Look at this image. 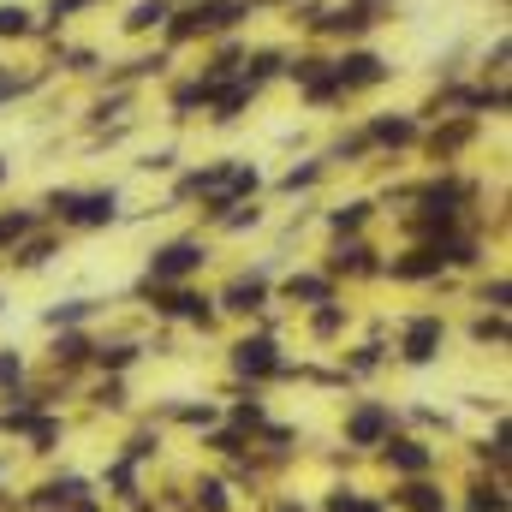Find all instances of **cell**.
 I'll use <instances>...</instances> for the list:
<instances>
[{"label": "cell", "instance_id": "39", "mask_svg": "<svg viewBox=\"0 0 512 512\" xmlns=\"http://www.w3.org/2000/svg\"><path fill=\"white\" fill-rule=\"evenodd\" d=\"M0 179H6V167H0Z\"/></svg>", "mask_w": 512, "mask_h": 512}, {"label": "cell", "instance_id": "34", "mask_svg": "<svg viewBox=\"0 0 512 512\" xmlns=\"http://www.w3.org/2000/svg\"><path fill=\"white\" fill-rule=\"evenodd\" d=\"M471 334H477V340H501V334H507V328H501V316H483V322H477V328H471Z\"/></svg>", "mask_w": 512, "mask_h": 512}, {"label": "cell", "instance_id": "9", "mask_svg": "<svg viewBox=\"0 0 512 512\" xmlns=\"http://www.w3.org/2000/svg\"><path fill=\"white\" fill-rule=\"evenodd\" d=\"M435 346H441V316H417V322L405 328V358H411V364H429Z\"/></svg>", "mask_w": 512, "mask_h": 512}, {"label": "cell", "instance_id": "12", "mask_svg": "<svg viewBox=\"0 0 512 512\" xmlns=\"http://www.w3.org/2000/svg\"><path fill=\"white\" fill-rule=\"evenodd\" d=\"M417 137V120H405V114H393V120H370V131H364V143H411Z\"/></svg>", "mask_w": 512, "mask_h": 512}, {"label": "cell", "instance_id": "18", "mask_svg": "<svg viewBox=\"0 0 512 512\" xmlns=\"http://www.w3.org/2000/svg\"><path fill=\"white\" fill-rule=\"evenodd\" d=\"M399 501H405V507H417V512H441V495H435L429 483H405V489H399Z\"/></svg>", "mask_w": 512, "mask_h": 512}, {"label": "cell", "instance_id": "35", "mask_svg": "<svg viewBox=\"0 0 512 512\" xmlns=\"http://www.w3.org/2000/svg\"><path fill=\"white\" fill-rule=\"evenodd\" d=\"M340 328V310H316V334H334Z\"/></svg>", "mask_w": 512, "mask_h": 512}, {"label": "cell", "instance_id": "19", "mask_svg": "<svg viewBox=\"0 0 512 512\" xmlns=\"http://www.w3.org/2000/svg\"><path fill=\"white\" fill-rule=\"evenodd\" d=\"M245 66H251V72H245V78H251V84H262V78H274V72H280V66H286V54H274V48H262V54H251V60H245Z\"/></svg>", "mask_w": 512, "mask_h": 512}, {"label": "cell", "instance_id": "4", "mask_svg": "<svg viewBox=\"0 0 512 512\" xmlns=\"http://www.w3.org/2000/svg\"><path fill=\"white\" fill-rule=\"evenodd\" d=\"M203 262H209V251H203L197 239H173V245H161V251L149 256V280H155V286H167V280L197 274Z\"/></svg>", "mask_w": 512, "mask_h": 512}, {"label": "cell", "instance_id": "31", "mask_svg": "<svg viewBox=\"0 0 512 512\" xmlns=\"http://www.w3.org/2000/svg\"><path fill=\"white\" fill-rule=\"evenodd\" d=\"M78 316H90V304L78 298V304H66V310H48V328H60V322H78Z\"/></svg>", "mask_w": 512, "mask_h": 512}, {"label": "cell", "instance_id": "33", "mask_svg": "<svg viewBox=\"0 0 512 512\" xmlns=\"http://www.w3.org/2000/svg\"><path fill=\"white\" fill-rule=\"evenodd\" d=\"M316 173H322V167H292V173H286V191H298V185H316Z\"/></svg>", "mask_w": 512, "mask_h": 512}, {"label": "cell", "instance_id": "16", "mask_svg": "<svg viewBox=\"0 0 512 512\" xmlns=\"http://www.w3.org/2000/svg\"><path fill=\"white\" fill-rule=\"evenodd\" d=\"M262 292H268V286H262V274H251V280H233L221 304H227V310H256V304H262Z\"/></svg>", "mask_w": 512, "mask_h": 512}, {"label": "cell", "instance_id": "1", "mask_svg": "<svg viewBox=\"0 0 512 512\" xmlns=\"http://www.w3.org/2000/svg\"><path fill=\"white\" fill-rule=\"evenodd\" d=\"M179 191H203V197H209V215H227L239 197H251L256 191V167H239V161H227V167H203V173H191Z\"/></svg>", "mask_w": 512, "mask_h": 512}, {"label": "cell", "instance_id": "23", "mask_svg": "<svg viewBox=\"0 0 512 512\" xmlns=\"http://www.w3.org/2000/svg\"><path fill=\"white\" fill-rule=\"evenodd\" d=\"M286 72H292V78H298V84H316V78H322V72H328V60H322V54H304V60H292V66H286Z\"/></svg>", "mask_w": 512, "mask_h": 512}, {"label": "cell", "instance_id": "17", "mask_svg": "<svg viewBox=\"0 0 512 512\" xmlns=\"http://www.w3.org/2000/svg\"><path fill=\"white\" fill-rule=\"evenodd\" d=\"M167 12H173L167 0H137L131 18H126V30H155V24H167Z\"/></svg>", "mask_w": 512, "mask_h": 512}, {"label": "cell", "instance_id": "24", "mask_svg": "<svg viewBox=\"0 0 512 512\" xmlns=\"http://www.w3.org/2000/svg\"><path fill=\"white\" fill-rule=\"evenodd\" d=\"M364 215H370V203H346V209H334L328 221H334V233H352V227H364Z\"/></svg>", "mask_w": 512, "mask_h": 512}, {"label": "cell", "instance_id": "30", "mask_svg": "<svg viewBox=\"0 0 512 512\" xmlns=\"http://www.w3.org/2000/svg\"><path fill=\"white\" fill-rule=\"evenodd\" d=\"M197 501H203V512H221V507H227V489H221V483H203V489H197Z\"/></svg>", "mask_w": 512, "mask_h": 512}, {"label": "cell", "instance_id": "5", "mask_svg": "<svg viewBox=\"0 0 512 512\" xmlns=\"http://www.w3.org/2000/svg\"><path fill=\"white\" fill-rule=\"evenodd\" d=\"M382 78H387V60L382 54H370V48L334 60V84H340V90H364V84H382Z\"/></svg>", "mask_w": 512, "mask_h": 512}, {"label": "cell", "instance_id": "6", "mask_svg": "<svg viewBox=\"0 0 512 512\" xmlns=\"http://www.w3.org/2000/svg\"><path fill=\"white\" fill-rule=\"evenodd\" d=\"M233 364H239L245 376H280V352H274V340H239V346H233Z\"/></svg>", "mask_w": 512, "mask_h": 512}, {"label": "cell", "instance_id": "22", "mask_svg": "<svg viewBox=\"0 0 512 512\" xmlns=\"http://www.w3.org/2000/svg\"><path fill=\"white\" fill-rule=\"evenodd\" d=\"M465 137H471V120H459V126L435 131V137H429V149H435V155H453V149H459V143H465Z\"/></svg>", "mask_w": 512, "mask_h": 512}, {"label": "cell", "instance_id": "2", "mask_svg": "<svg viewBox=\"0 0 512 512\" xmlns=\"http://www.w3.org/2000/svg\"><path fill=\"white\" fill-rule=\"evenodd\" d=\"M245 12H251L245 0H197V6H185V12L167 24V36H173V42H191V36H221V30H233Z\"/></svg>", "mask_w": 512, "mask_h": 512}, {"label": "cell", "instance_id": "36", "mask_svg": "<svg viewBox=\"0 0 512 512\" xmlns=\"http://www.w3.org/2000/svg\"><path fill=\"white\" fill-rule=\"evenodd\" d=\"M0 376H18V352H0Z\"/></svg>", "mask_w": 512, "mask_h": 512}, {"label": "cell", "instance_id": "28", "mask_svg": "<svg viewBox=\"0 0 512 512\" xmlns=\"http://www.w3.org/2000/svg\"><path fill=\"white\" fill-rule=\"evenodd\" d=\"M96 358H102V364H108V370H126L131 358H137V346H102V352H96Z\"/></svg>", "mask_w": 512, "mask_h": 512}, {"label": "cell", "instance_id": "11", "mask_svg": "<svg viewBox=\"0 0 512 512\" xmlns=\"http://www.w3.org/2000/svg\"><path fill=\"white\" fill-rule=\"evenodd\" d=\"M429 274H441V251H435V245H423V251H411V256L393 262V280H429Z\"/></svg>", "mask_w": 512, "mask_h": 512}, {"label": "cell", "instance_id": "25", "mask_svg": "<svg viewBox=\"0 0 512 512\" xmlns=\"http://www.w3.org/2000/svg\"><path fill=\"white\" fill-rule=\"evenodd\" d=\"M0 36H30V12L24 6H0Z\"/></svg>", "mask_w": 512, "mask_h": 512}, {"label": "cell", "instance_id": "29", "mask_svg": "<svg viewBox=\"0 0 512 512\" xmlns=\"http://www.w3.org/2000/svg\"><path fill=\"white\" fill-rule=\"evenodd\" d=\"M328 512H382V507H376V501H358V495H346V489H340V495L328 501Z\"/></svg>", "mask_w": 512, "mask_h": 512}, {"label": "cell", "instance_id": "32", "mask_svg": "<svg viewBox=\"0 0 512 512\" xmlns=\"http://www.w3.org/2000/svg\"><path fill=\"white\" fill-rule=\"evenodd\" d=\"M84 6H96V0H54V6H48V18L60 24V18H72V12H84Z\"/></svg>", "mask_w": 512, "mask_h": 512}, {"label": "cell", "instance_id": "8", "mask_svg": "<svg viewBox=\"0 0 512 512\" xmlns=\"http://www.w3.org/2000/svg\"><path fill=\"white\" fill-rule=\"evenodd\" d=\"M155 292V310H167V316H191V322H209V298H197V292H185V286H149Z\"/></svg>", "mask_w": 512, "mask_h": 512}, {"label": "cell", "instance_id": "26", "mask_svg": "<svg viewBox=\"0 0 512 512\" xmlns=\"http://www.w3.org/2000/svg\"><path fill=\"white\" fill-rule=\"evenodd\" d=\"M48 256H54V239H30V245L18 251V262H24V268H42Z\"/></svg>", "mask_w": 512, "mask_h": 512}, {"label": "cell", "instance_id": "10", "mask_svg": "<svg viewBox=\"0 0 512 512\" xmlns=\"http://www.w3.org/2000/svg\"><path fill=\"white\" fill-rule=\"evenodd\" d=\"M346 429H352V441H358V447H376V441L387 435V411H382V405H364V411H352V423H346Z\"/></svg>", "mask_w": 512, "mask_h": 512}, {"label": "cell", "instance_id": "21", "mask_svg": "<svg viewBox=\"0 0 512 512\" xmlns=\"http://www.w3.org/2000/svg\"><path fill=\"white\" fill-rule=\"evenodd\" d=\"M30 227H36V215H30V209H18V215H0V245H18Z\"/></svg>", "mask_w": 512, "mask_h": 512}, {"label": "cell", "instance_id": "7", "mask_svg": "<svg viewBox=\"0 0 512 512\" xmlns=\"http://www.w3.org/2000/svg\"><path fill=\"white\" fill-rule=\"evenodd\" d=\"M251 96H256L251 78H227V84L209 96V114H215V120H239V114L251 108Z\"/></svg>", "mask_w": 512, "mask_h": 512}, {"label": "cell", "instance_id": "20", "mask_svg": "<svg viewBox=\"0 0 512 512\" xmlns=\"http://www.w3.org/2000/svg\"><path fill=\"white\" fill-rule=\"evenodd\" d=\"M90 352H96V346H90V340H84V334H66V340H60V346H54V364H84V358H90Z\"/></svg>", "mask_w": 512, "mask_h": 512}, {"label": "cell", "instance_id": "40", "mask_svg": "<svg viewBox=\"0 0 512 512\" xmlns=\"http://www.w3.org/2000/svg\"><path fill=\"white\" fill-rule=\"evenodd\" d=\"M286 512H292V507H286Z\"/></svg>", "mask_w": 512, "mask_h": 512}, {"label": "cell", "instance_id": "37", "mask_svg": "<svg viewBox=\"0 0 512 512\" xmlns=\"http://www.w3.org/2000/svg\"><path fill=\"white\" fill-rule=\"evenodd\" d=\"M6 96H12V78H6V72H0V102H6Z\"/></svg>", "mask_w": 512, "mask_h": 512}, {"label": "cell", "instance_id": "27", "mask_svg": "<svg viewBox=\"0 0 512 512\" xmlns=\"http://www.w3.org/2000/svg\"><path fill=\"white\" fill-rule=\"evenodd\" d=\"M471 512H507V495L501 489H477L471 495Z\"/></svg>", "mask_w": 512, "mask_h": 512}, {"label": "cell", "instance_id": "14", "mask_svg": "<svg viewBox=\"0 0 512 512\" xmlns=\"http://www.w3.org/2000/svg\"><path fill=\"white\" fill-rule=\"evenodd\" d=\"M286 298H304V304H328V298H334V286H328L322 274H292V280H286Z\"/></svg>", "mask_w": 512, "mask_h": 512}, {"label": "cell", "instance_id": "15", "mask_svg": "<svg viewBox=\"0 0 512 512\" xmlns=\"http://www.w3.org/2000/svg\"><path fill=\"white\" fill-rule=\"evenodd\" d=\"M387 465L417 477V471H429V447H417V441H393V447H387Z\"/></svg>", "mask_w": 512, "mask_h": 512}, {"label": "cell", "instance_id": "38", "mask_svg": "<svg viewBox=\"0 0 512 512\" xmlns=\"http://www.w3.org/2000/svg\"><path fill=\"white\" fill-rule=\"evenodd\" d=\"M72 512H96V501H78V507H72Z\"/></svg>", "mask_w": 512, "mask_h": 512}, {"label": "cell", "instance_id": "13", "mask_svg": "<svg viewBox=\"0 0 512 512\" xmlns=\"http://www.w3.org/2000/svg\"><path fill=\"white\" fill-rule=\"evenodd\" d=\"M328 268H334V274H370V268H376V251H370V245H340V251L328 256Z\"/></svg>", "mask_w": 512, "mask_h": 512}, {"label": "cell", "instance_id": "3", "mask_svg": "<svg viewBox=\"0 0 512 512\" xmlns=\"http://www.w3.org/2000/svg\"><path fill=\"white\" fill-rule=\"evenodd\" d=\"M48 209H54L60 221H78V227H108V221L120 215V197H114V191H54Z\"/></svg>", "mask_w": 512, "mask_h": 512}]
</instances>
